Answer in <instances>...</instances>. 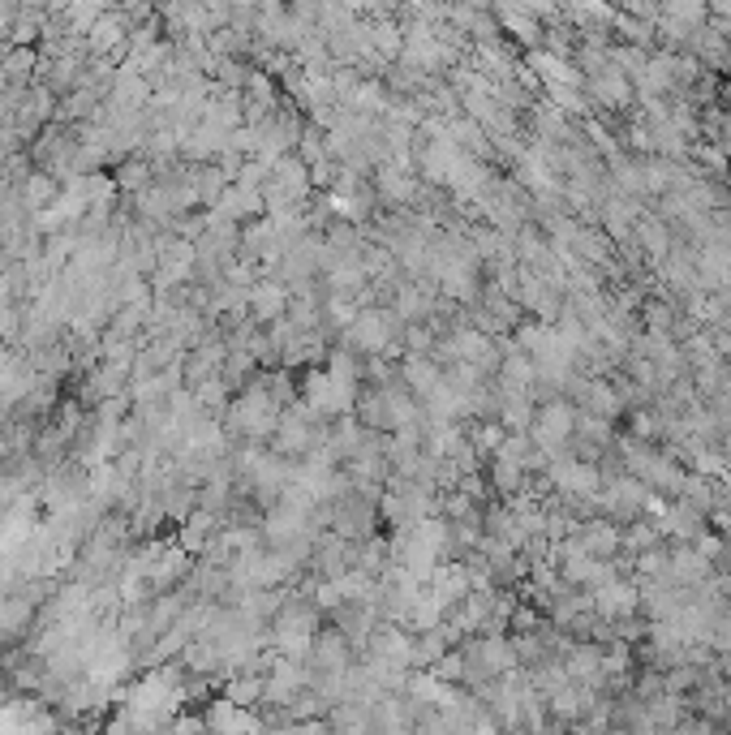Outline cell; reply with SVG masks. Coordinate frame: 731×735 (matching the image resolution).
Returning a JSON list of instances; mask_svg holds the SVG:
<instances>
[{"label":"cell","instance_id":"6da1fadb","mask_svg":"<svg viewBox=\"0 0 731 735\" xmlns=\"http://www.w3.org/2000/svg\"><path fill=\"white\" fill-rule=\"evenodd\" d=\"M349 392H353V379L344 374V366H336V374H314L310 379V405L319 413H340L349 405Z\"/></svg>","mask_w":731,"mask_h":735},{"label":"cell","instance_id":"7a4b0ae2","mask_svg":"<svg viewBox=\"0 0 731 735\" xmlns=\"http://www.w3.org/2000/svg\"><path fill=\"white\" fill-rule=\"evenodd\" d=\"M207 731L211 735H263V727L254 723V714L246 705H233V701H220L207 714Z\"/></svg>","mask_w":731,"mask_h":735},{"label":"cell","instance_id":"3957f363","mask_svg":"<svg viewBox=\"0 0 731 735\" xmlns=\"http://www.w3.org/2000/svg\"><path fill=\"white\" fill-rule=\"evenodd\" d=\"M310 632H314V619L306 615V611H289L284 615V624H280V641H284V650H293V641H297V650H306V641H310Z\"/></svg>","mask_w":731,"mask_h":735},{"label":"cell","instance_id":"277c9868","mask_svg":"<svg viewBox=\"0 0 731 735\" xmlns=\"http://www.w3.org/2000/svg\"><path fill=\"white\" fill-rule=\"evenodd\" d=\"M353 336L362 340V349H383V344H387V336H383V323H379V314H362V319L353 323Z\"/></svg>","mask_w":731,"mask_h":735},{"label":"cell","instance_id":"5b68a950","mask_svg":"<svg viewBox=\"0 0 731 735\" xmlns=\"http://www.w3.org/2000/svg\"><path fill=\"white\" fill-rule=\"evenodd\" d=\"M254 306H258V314H276V306H280V293H276V288H263V293L254 297Z\"/></svg>","mask_w":731,"mask_h":735}]
</instances>
